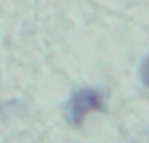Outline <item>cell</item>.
I'll return each mask as SVG.
<instances>
[{
  "mask_svg": "<svg viewBox=\"0 0 149 143\" xmlns=\"http://www.w3.org/2000/svg\"><path fill=\"white\" fill-rule=\"evenodd\" d=\"M104 108V96L96 88H80L65 104V119L72 125H80L90 112Z\"/></svg>",
  "mask_w": 149,
  "mask_h": 143,
  "instance_id": "6da1fadb",
  "label": "cell"
},
{
  "mask_svg": "<svg viewBox=\"0 0 149 143\" xmlns=\"http://www.w3.org/2000/svg\"><path fill=\"white\" fill-rule=\"evenodd\" d=\"M139 78H141V82L149 88V53L143 57V61H141V68H139Z\"/></svg>",
  "mask_w": 149,
  "mask_h": 143,
  "instance_id": "7a4b0ae2",
  "label": "cell"
}]
</instances>
